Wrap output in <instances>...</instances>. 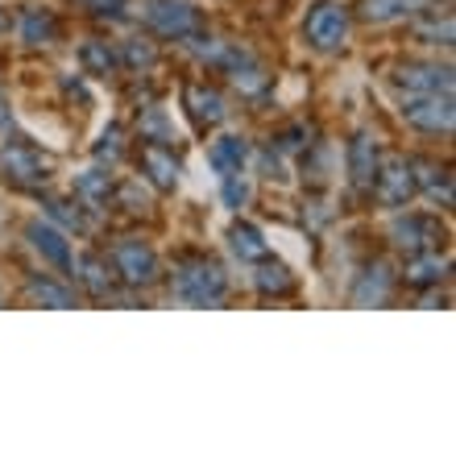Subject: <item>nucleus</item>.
Here are the masks:
<instances>
[{
    "label": "nucleus",
    "mask_w": 456,
    "mask_h": 456,
    "mask_svg": "<svg viewBox=\"0 0 456 456\" xmlns=\"http://www.w3.org/2000/svg\"><path fill=\"white\" fill-rule=\"evenodd\" d=\"M84 9L100 21H125L129 17V0H84Z\"/></svg>",
    "instance_id": "obj_35"
},
{
    "label": "nucleus",
    "mask_w": 456,
    "mask_h": 456,
    "mask_svg": "<svg viewBox=\"0 0 456 456\" xmlns=\"http://www.w3.org/2000/svg\"><path fill=\"white\" fill-rule=\"evenodd\" d=\"M50 179H54V158L50 154H42L37 145L21 142V137L0 142V183L21 187V191H42Z\"/></svg>",
    "instance_id": "obj_3"
},
{
    "label": "nucleus",
    "mask_w": 456,
    "mask_h": 456,
    "mask_svg": "<svg viewBox=\"0 0 456 456\" xmlns=\"http://www.w3.org/2000/svg\"><path fill=\"white\" fill-rule=\"evenodd\" d=\"M142 25L162 42H183V46L208 29L204 12L191 0H142Z\"/></svg>",
    "instance_id": "obj_4"
},
{
    "label": "nucleus",
    "mask_w": 456,
    "mask_h": 456,
    "mask_svg": "<svg viewBox=\"0 0 456 456\" xmlns=\"http://www.w3.org/2000/svg\"><path fill=\"white\" fill-rule=\"evenodd\" d=\"M120 154H125V129L120 125H109V129L100 133V142L92 145V158H96V167H117Z\"/></svg>",
    "instance_id": "obj_33"
},
{
    "label": "nucleus",
    "mask_w": 456,
    "mask_h": 456,
    "mask_svg": "<svg viewBox=\"0 0 456 456\" xmlns=\"http://www.w3.org/2000/svg\"><path fill=\"white\" fill-rule=\"evenodd\" d=\"M112 208H120V212H129V216H142V212H150V195H145L142 187V175L137 179H112Z\"/></svg>",
    "instance_id": "obj_32"
},
{
    "label": "nucleus",
    "mask_w": 456,
    "mask_h": 456,
    "mask_svg": "<svg viewBox=\"0 0 456 456\" xmlns=\"http://www.w3.org/2000/svg\"><path fill=\"white\" fill-rule=\"evenodd\" d=\"M423 4H428V0H423Z\"/></svg>",
    "instance_id": "obj_40"
},
{
    "label": "nucleus",
    "mask_w": 456,
    "mask_h": 456,
    "mask_svg": "<svg viewBox=\"0 0 456 456\" xmlns=\"http://www.w3.org/2000/svg\"><path fill=\"white\" fill-rule=\"evenodd\" d=\"M415 9H423V0H357V21L395 25V21H411Z\"/></svg>",
    "instance_id": "obj_25"
},
{
    "label": "nucleus",
    "mask_w": 456,
    "mask_h": 456,
    "mask_svg": "<svg viewBox=\"0 0 456 456\" xmlns=\"http://www.w3.org/2000/svg\"><path fill=\"white\" fill-rule=\"evenodd\" d=\"M249 154L253 150L240 133H224V137H216L212 150H208V167L216 170L220 179H224V175H240V170L249 167Z\"/></svg>",
    "instance_id": "obj_23"
},
{
    "label": "nucleus",
    "mask_w": 456,
    "mask_h": 456,
    "mask_svg": "<svg viewBox=\"0 0 456 456\" xmlns=\"http://www.w3.org/2000/svg\"><path fill=\"white\" fill-rule=\"evenodd\" d=\"M228 249H232V257L240 265H253V262H262V257H270V245H265L262 228L249 224V220H237V224L228 228Z\"/></svg>",
    "instance_id": "obj_26"
},
{
    "label": "nucleus",
    "mask_w": 456,
    "mask_h": 456,
    "mask_svg": "<svg viewBox=\"0 0 456 456\" xmlns=\"http://www.w3.org/2000/svg\"><path fill=\"white\" fill-rule=\"evenodd\" d=\"M42 208L46 216L71 237V232H92V220H87V208L79 200H54V195H42Z\"/></svg>",
    "instance_id": "obj_29"
},
{
    "label": "nucleus",
    "mask_w": 456,
    "mask_h": 456,
    "mask_svg": "<svg viewBox=\"0 0 456 456\" xmlns=\"http://www.w3.org/2000/svg\"><path fill=\"white\" fill-rule=\"evenodd\" d=\"M21 295L34 303V307H54V312L79 307V290L62 274H37V270H29V274L21 278Z\"/></svg>",
    "instance_id": "obj_17"
},
{
    "label": "nucleus",
    "mask_w": 456,
    "mask_h": 456,
    "mask_svg": "<svg viewBox=\"0 0 456 456\" xmlns=\"http://www.w3.org/2000/svg\"><path fill=\"white\" fill-rule=\"evenodd\" d=\"M170 295L187 307H220L228 299V274L212 253H179L170 265Z\"/></svg>",
    "instance_id": "obj_1"
},
{
    "label": "nucleus",
    "mask_w": 456,
    "mask_h": 456,
    "mask_svg": "<svg viewBox=\"0 0 456 456\" xmlns=\"http://www.w3.org/2000/svg\"><path fill=\"white\" fill-rule=\"evenodd\" d=\"M395 287H398V265L390 257H370L361 265V274L353 278L348 299H353V307H386L395 299Z\"/></svg>",
    "instance_id": "obj_10"
},
{
    "label": "nucleus",
    "mask_w": 456,
    "mask_h": 456,
    "mask_svg": "<svg viewBox=\"0 0 456 456\" xmlns=\"http://www.w3.org/2000/svg\"><path fill=\"white\" fill-rule=\"evenodd\" d=\"M411 34H415V42H423V46H452L456 42V25H452V12H440V4L436 0H428L423 9H415V17H411Z\"/></svg>",
    "instance_id": "obj_21"
},
{
    "label": "nucleus",
    "mask_w": 456,
    "mask_h": 456,
    "mask_svg": "<svg viewBox=\"0 0 456 456\" xmlns=\"http://www.w3.org/2000/svg\"><path fill=\"white\" fill-rule=\"evenodd\" d=\"M249 282H253V290H257L262 299H290V295H295V287H299V278L290 274V265L278 262L274 253H270V257H262V262H253Z\"/></svg>",
    "instance_id": "obj_22"
},
{
    "label": "nucleus",
    "mask_w": 456,
    "mask_h": 456,
    "mask_svg": "<svg viewBox=\"0 0 456 456\" xmlns=\"http://www.w3.org/2000/svg\"><path fill=\"white\" fill-rule=\"evenodd\" d=\"M79 62H84V71L92 79H117V71H120L117 46H109L104 37H87L84 46H79Z\"/></svg>",
    "instance_id": "obj_27"
},
{
    "label": "nucleus",
    "mask_w": 456,
    "mask_h": 456,
    "mask_svg": "<svg viewBox=\"0 0 456 456\" xmlns=\"http://www.w3.org/2000/svg\"><path fill=\"white\" fill-rule=\"evenodd\" d=\"M348 29H353V12L337 0H315L303 17V42L320 54H337L348 42Z\"/></svg>",
    "instance_id": "obj_6"
},
{
    "label": "nucleus",
    "mask_w": 456,
    "mask_h": 456,
    "mask_svg": "<svg viewBox=\"0 0 456 456\" xmlns=\"http://www.w3.org/2000/svg\"><path fill=\"white\" fill-rule=\"evenodd\" d=\"M104 257H109L112 274H117V282L125 290H150V287L162 282V257H158L154 245H150L145 237H137V232L117 237Z\"/></svg>",
    "instance_id": "obj_2"
},
{
    "label": "nucleus",
    "mask_w": 456,
    "mask_h": 456,
    "mask_svg": "<svg viewBox=\"0 0 456 456\" xmlns=\"http://www.w3.org/2000/svg\"><path fill=\"white\" fill-rule=\"evenodd\" d=\"M137 170H142V179L158 191H175L183 179V162L175 154V145H154V142H142L137 150Z\"/></svg>",
    "instance_id": "obj_16"
},
{
    "label": "nucleus",
    "mask_w": 456,
    "mask_h": 456,
    "mask_svg": "<svg viewBox=\"0 0 456 456\" xmlns=\"http://www.w3.org/2000/svg\"><path fill=\"white\" fill-rule=\"evenodd\" d=\"M137 137L142 142H154V145H175L179 142V129H175V120H170L167 109H158L154 100L137 109Z\"/></svg>",
    "instance_id": "obj_28"
},
{
    "label": "nucleus",
    "mask_w": 456,
    "mask_h": 456,
    "mask_svg": "<svg viewBox=\"0 0 456 456\" xmlns=\"http://www.w3.org/2000/svg\"><path fill=\"white\" fill-rule=\"evenodd\" d=\"M9 25H12V17H9V9L0 4V34H9Z\"/></svg>",
    "instance_id": "obj_38"
},
{
    "label": "nucleus",
    "mask_w": 456,
    "mask_h": 456,
    "mask_svg": "<svg viewBox=\"0 0 456 456\" xmlns=\"http://www.w3.org/2000/svg\"><path fill=\"white\" fill-rule=\"evenodd\" d=\"M411 175H415V191H423L432 200L436 208H452L456 195H452V167L448 162H436L428 154H411Z\"/></svg>",
    "instance_id": "obj_18"
},
{
    "label": "nucleus",
    "mask_w": 456,
    "mask_h": 456,
    "mask_svg": "<svg viewBox=\"0 0 456 456\" xmlns=\"http://www.w3.org/2000/svg\"><path fill=\"white\" fill-rule=\"evenodd\" d=\"M183 109L191 117L195 129H220L228 120V100L216 84H208V79H187L183 84Z\"/></svg>",
    "instance_id": "obj_11"
},
{
    "label": "nucleus",
    "mask_w": 456,
    "mask_h": 456,
    "mask_svg": "<svg viewBox=\"0 0 456 456\" xmlns=\"http://www.w3.org/2000/svg\"><path fill=\"white\" fill-rule=\"evenodd\" d=\"M228 84L237 87L245 100H265V96H270V87H274V75H270L262 62L253 59V62H245L240 71L228 75Z\"/></svg>",
    "instance_id": "obj_31"
},
{
    "label": "nucleus",
    "mask_w": 456,
    "mask_h": 456,
    "mask_svg": "<svg viewBox=\"0 0 456 456\" xmlns=\"http://www.w3.org/2000/svg\"><path fill=\"white\" fill-rule=\"evenodd\" d=\"M71 274H75V290H84L87 299H117V274H112V265L104 253H79L71 257Z\"/></svg>",
    "instance_id": "obj_14"
},
{
    "label": "nucleus",
    "mask_w": 456,
    "mask_h": 456,
    "mask_svg": "<svg viewBox=\"0 0 456 456\" xmlns=\"http://www.w3.org/2000/svg\"><path fill=\"white\" fill-rule=\"evenodd\" d=\"M249 195H253V187H249V179H245V170L240 175H224L220 179V200H224V208L228 212H245L249 208Z\"/></svg>",
    "instance_id": "obj_34"
},
{
    "label": "nucleus",
    "mask_w": 456,
    "mask_h": 456,
    "mask_svg": "<svg viewBox=\"0 0 456 456\" xmlns=\"http://www.w3.org/2000/svg\"><path fill=\"white\" fill-rule=\"evenodd\" d=\"M370 195L378 200V208H386V212L411 208V200L419 195V191H415V175H411V158L398 154V150L382 154V162H378V175H373Z\"/></svg>",
    "instance_id": "obj_8"
},
{
    "label": "nucleus",
    "mask_w": 456,
    "mask_h": 456,
    "mask_svg": "<svg viewBox=\"0 0 456 456\" xmlns=\"http://www.w3.org/2000/svg\"><path fill=\"white\" fill-rule=\"evenodd\" d=\"M75 200L87 212H109L112 208V175L109 167H92L84 175H75Z\"/></svg>",
    "instance_id": "obj_24"
},
{
    "label": "nucleus",
    "mask_w": 456,
    "mask_h": 456,
    "mask_svg": "<svg viewBox=\"0 0 456 456\" xmlns=\"http://www.w3.org/2000/svg\"><path fill=\"white\" fill-rule=\"evenodd\" d=\"M448 270H452V262H448V253H440V249L407 253V262L398 270V282H407L411 290H440Z\"/></svg>",
    "instance_id": "obj_19"
},
{
    "label": "nucleus",
    "mask_w": 456,
    "mask_h": 456,
    "mask_svg": "<svg viewBox=\"0 0 456 456\" xmlns=\"http://www.w3.org/2000/svg\"><path fill=\"white\" fill-rule=\"evenodd\" d=\"M187 50H191L204 67H212V71H220V75H232V71H240L245 62L257 59V54H253L249 46H240V42H228V37H208V29H204V34H195L191 42H187Z\"/></svg>",
    "instance_id": "obj_13"
},
{
    "label": "nucleus",
    "mask_w": 456,
    "mask_h": 456,
    "mask_svg": "<svg viewBox=\"0 0 456 456\" xmlns=\"http://www.w3.org/2000/svg\"><path fill=\"white\" fill-rule=\"evenodd\" d=\"M0 303H4V290H0Z\"/></svg>",
    "instance_id": "obj_39"
},
{
    "label": "nucleus",
    "mask_w": 456,
    "mask_h": 456,
    "mask_svg": "<svg viewBox=\"0 0 456 456\" xmlns=\"http://www.w3.org/2000/svg\"><path fill=\"white\" fill-rule=\"evenodd\" d=\"M386 237H390V245L407 257V253L440 249L448 240V228L440 224V216H432V212H407V208H398V216L390 220V228H386Z\"/></svg>",
    "instance_id": "obj_7"
},
{
    "label": "nucleus",
    "mask_w": 456,
    "mask_h": 456,
    "mask_svg": "<svg viewBox=\"0 0 456 456\" xmlns=\"http://www.w3.org/2000/svg\"><path fill=\"white\" fill-rule=\"evenodd\" d=\"M21 237H25V245L42 257L46 265H54L59 274H71V237L62 232L59 224H50V220H25V228H21Z\"/></svg>",
    "instance_id": "obj_12"
},
{
    "label": "nucleus",
    "mask_w": 456,
    "mask_h": 456,
    "mask_svg": "<svg viewBox=\"0 0 456 456\" xmlns=\"http://www.w3.org/2000/svg\"><path fill=\"white\" fill-rule=\"evenodd\" d=\"M390 87L398 96H428V92H452V67L436 59H403L390 67Z\"/></svg>",
    "instance_id": "obj_9"
},
{
    "label": "nucleus",
    "mask_w": 456,
    "mask_h": 456,
    "mask_svg": "<svg viewBox=\"0 0 456 456\" xmlns=\"http://www.w3.org/2000/svg\"><path fill=\"white\" fill-rule=\"evenodd\" d=\"M257 162H262V170H265V179H287V167H282V154H278L274 145H265L262 154H257Z\"/></svg>",
    "instance_id": "obj_36"
},
{
    "label": "nucleus",
    "mask_w": 456,
    "mask_h": 456,
    "mask_svg": "<svg viewBox=\"0 0 456 456\" xmlns=\"http://www.w3.org/2000/svg\"><path fill=\"white\" fill-rule=\"evenodd\" d=\"M345 162H348V187L357 195H370L373 187V175H378V162H382V145L373 137L370 129L353 133V142L345 150Z\"/></svg>",
    "instance_id": "obj_15"
},
{
    "label": "nucleus",
    "mask_w": 456,
    "mask_h": 456,
    "mask_svg": "<svg viewBox=\"0 0 456 456\" xmlns=\"http://www.w3.org/2000/svg\"><path fill=\"white\" fill-rule=\"evenodd\" d=\"M398 117L403 125L423 137H452V125H456V104H452V92H428V96H403L398 104Z\"/></svg>",
    "instance_id": "obj_5"
},
{
    "label": "nucleus",
    "mask_w": 456,
    "mask_h": 456,
    "mask_svg": "<svg viewBox=\"0 0 456 456\" xmlns=\"http://www.w3.org/2000/svg\"><path fill=\"white\" fill-rule=\"evenodd\" d=\"M12 137V112L9 104H0V142H9Z\"/></svg>",
    "instance_id": "obj_37"
},
{
    "label": "nucleus",
    "mask_w": 456,
    "mask_h": 456,
    "mask_svg": "<svg viewBox=\"0 0 456 456\" xmlns=\"http://www.w3.org/2000/svg\"><path fill=\"white\" fill-rule=\"evenodd\" d=\"M12 25H17V37H21L29 50H42V46H54L62 34L59 17H54V9H42V4H25L17 17H12Z\"/></svg>",
    "instance_id": "obj_20"
},
{
    "label": "nucleus",
    "mask_w": 456,
    "mask_h": 456,
    "mask_svg": "<svg viewBox=\"0 0 456 456\" xmlns=\"http://www.w3.org/2000/svg\"><path fill=\"white\" fill-rule=\"evenodd\" d=\"M117 54H120V71L150 75L158 67V46L150 37H129V42H120Z\"/></svg>",
    "instance_id": "obj_30"
}]
</instances>
